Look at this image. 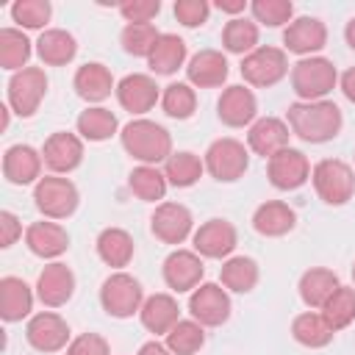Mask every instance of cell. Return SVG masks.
<instances>
[{"label": "cell", "instance_id": "44dd1931", "mask_svg": "<svg viewBox=\"0 0 355 355\" xmlns=\"http://www.w3.org/2000/svg\"><path fill=\"white\" fill-rule=\"evenodd\" d=\"M25 247L36 258L55 261L58 255H64L69 250V233L64 225H58L53 219H39L25 227Z\"/></svg>", "mask_w": 355, "mask_h": 355}, {"label": "cell", "instance_id": "681fc988", "mask_svg": "<svg viewBox=\"0 0 355 355\" xmlns=\"http://www.w3.org/2000/svg\"><path fill=\"white\" fill-rule=\"evenodd\" d=\"M17 239H22V222L17 214L11 211H0V247L8 250L11 244H17Z\"/></svg>", "mask_w": 355, "mask_h": 355}, {"label": "cell", "instance_id": "603a6c76", "mask_svg": "<svg viewBox=\"0 0 355 355\" xmlns=\"http://www.w3.org/2000/svg\"><path fill=\"white\" fill-rule=\"evenodd\" d=\"M227 75H230V64L222 50L205 47L194 53L186 64V83H191L194 89H216L227 80Z\"/></svg>", "mask_w": 355, "mask_h": 355}, {"label": "cell", "instance_id": "7402d4cb", "mask_svg": "<svg viewBox=\"0 0 355 355\" xmlns=\"http://www.w3.org/2000/svg\"><path fill=\"white\" fill-rule=\"evenodd\" d=\"M72 294H75V275H72V269L67 263L53 261V263H47L39 272V277H36V297H39L42 305L61 308V305H67L72 300Z\"/></svg>", "mask_w": 355, "mask_h": 355}, {"label": "cell", "instance_id": "db71d44e", "mask_svg": "<svg viewBox=\"0 0 355 355\" xmlns=\"http://www.w3.org/2000/svg\"><path fill=\"white\" fill-rule=\"evenodd\" d=\"M344 39H347V44L355 50V17H352V19L344 25Z\"/></svg>", "mask_w": 355, "mask_h": 355}, {"label": "cell", "instance_id": "11a10c76", "mask_svg": "<svg viewBox=\"0 0 355 355\" xmlns=\"http://www.w3.org/2000/svg\"><path fill=\"white\" fill-rule=\"evenodd\" d=\"M352 280H355V263H352Z\"/></svg>", "mask_w": 355, "mask_h": 355}, {"label": "cell", "instance_id": "30bf717a", "mask_svg": "<svg viewBox=\"0 0 355 355\" xmlns=\"http://www.w3.org/2000/svg\"><path fill=\"white\" fill-rule=\"evenodd\" d=\"M230 311H233L230 294L219 283H200L189 294V313L202 327H219V324H225L230 319Z\"/></svg>", "mask_w": 355, "mask_h": 355}, {"label": "cell", "instance_id": "f907efd6", "mask_svg": "<svg viewBox=\"0 0 355 355\" xmlns=\"http://www.w3.org/2000/svg\"><path fill=\"white\" fill-rule=\"evenodd\" d=\"M338 89H341V94L355 105V67H349V69L341 72V78H338Z\"/></svg>", "mask_w": 355, "mask_h": 355}, {"label": "cell", "instance_id": "7c38bea8", "mask_svg": "<svg viewBox=\"0 0 355 355\" xmlns=\"http://www.w3.org/2000/svg\"><path fill=\"white\" fill-rule=\"evenodd\" d=\"M191 244H194V252L200 258H214V261H227L239 244V233L233 227V222L227 219H208L202 222L194 236H191Z\"/></svg>", "mask_w": 355, "mask_h": 355}, {"label": "cell", "instance_id": "3957f363", "mask_svg": "<svg viewBox=\"0 0 355 355\" xmlns=\"http://www.w3.org/2000/svg\"><path fill=\"white\" fill-rule=\"evenodd\" d=\"M336 86H338L336 64L324 55H308L291 67V89L302 103L327 100V94Z\"/></svg>", "mask_w": 355, "mask_h": 355}, {"label": "cell", "instance_id": "b9f144b4", "mask_svg": "<svg viewBox=\"0 0 355 355\" xmlns=\"http://www.w3.org/2000/svg\"><path fill=\"white\" fill-rule=\"evenodd\" d=\"M161 108L172 119H189L197 111L194 86L186 83V80H175V83L164 86V92H161Z\"/></svg>", "mask_w": 355, "mask_h": 355}, {"label": "cell", "instance_id": "d4e9b609", "mask_svg": "<svg viewBox=\"0 0 355 355\" xmlns=\"http://www.w3.org/2000/svg\"><path fill=\"white\" fill-rule=\"evenodd\" d=\"M72 89L86 103H103V100L111 97V92H116V83H114V75H111V69L105 64L86 61L83 67L75 69Z\"/></svg>", "mask_w": 355, "mask_h": 355}, {"label": "cell", "instance_id": "4dcf8cb0", "mask_svg": "<svg viewBox=\"0 0 355 355\" xmlns=\"http://www.w3.org/2000/svg\"><path fill=\"white\" fill-rule=\"evenodd\" d=\"M36 55L47 67H64L78 55V39L64 28H47L36 39Z\"/></svg>", "mask_w": 355, "mask_h": 355}, {"label": "cell", "instance_id": "6da1fadb", "mask_svg": "<svg viewBox=\"0 0 355 355\" xmlns=\"http://www.w3.org/2000/svg\"><path fill=\"white\" fill-rule=\"evenodd\" d=\"M286 125L291 128V136L308 144H324L341 133L344 114L333 100H316V103L297 100L286 108Z\"/></svg>", "mask_w": 355, "mask_h": 355}, {"label": "cell", "instance_id": "4fadbf2b", "mask_svg": "<svg viewBox=\"0 0 355 355\" xmlns=\"http://www.w3.org/2000/svg\"><path fill=\"white\" fill-rule=\"evenodd\" d=\"M266 178L280 191H294L311 180V161L302 150L286 147L266 161Z\"/></svg>", "mask_w": 355, "mask_h": 355}, {"label": "cell", "instance_id": "60d3db41", "mask_svg": "<svg viewBox=\"0 0 355 355\" xmlns=\"http://www.w3.org/2000/svg\"><path fill=\"white\" fill-rule=\"evenodd\" d=\"M164 344L172 349V355H197L205 347V327L194 319H180L166 333Z\"/></svg>", "mask_w": 355, "mask_h": 355}, {"label": "cell", "instance_id": "836d02e7", "mask_svg": "<svg viewBox=\"0 0 355 355\" xmlns=\"http://www.w3.org/2000/svg\"><path fill=\"white\" fill-rule=\"evenodd\" d=\"M258 275H261L258 263L250 255H230L227 261H222V269H219L222 286L236 294H250L258 286Z\"/></svg>", "mask_w": 355, "mask_h": 355}, {"label": "cell", "instance_id": "d590c367", "mask_svg": "<svg viewBox=\"0 0 355 355\" xmlns=\"http://www.w3.org/2000/svg\"><path fill=\"white\" fill-rule=\"evenodd\" d=\"M258 22L247 17H230L222 28V47L233 55H250L258 47Z\"/></svg>", "mask_w": 355, "mask_h": 355}, {"label": "cell", "instance_id": "8fae6325", "mask_svg": "<svg viewBox=\"0 0 355 355\" xmlns=\"http://www.w3.org/2000/svg\"><path fill=\"white\" fill-rule=\"evenodd\" d=\"M150 230L161 244H183L194 236V216L183 202H158L150 216Z\"/></svg>", "mask_w": 355, "mask_h": 355}, {"label": "cell", "instance_id": "83f0119b", "mask_svg": "<svg viewBox=\"0 0 355 355\" xmlns=\"http://www.w3.org/2000/svg\"><path fill=\"white\" fill-rule=\"evenodd\" d=\"M297 225V214L294 208H288V202L280 200H266L255 208L252 214V227L255 233L266 236V239H280L286 233H291Z\"/></svg>", "mask_w": 355, "mask_h": 355}, {"label": "cell", "instance_id": "f1b7e54d", "mask_svg": "<svg viewBox=\"0 0 355 355\" xmlns=\"http://www.w3.org/2000/svg\"><path fill=\"white\" fill-rule=\"evenodd\" d=\"M33 311V288L14 275L0 277V316L3 322H22Z\"/></svg>", "mask_w": 355, "mask_h": 355}, {"label": "cell", "instance_id": "8d00e7d4", "mask_svg": "<svg viewBox=\"0 0 355 355\" xmlns=\"http://www.w3.org/2000/svg\"><path fill=\"white\" fill-rule=\"evenodd\" d=\"M75 128H78V136L86 141H105L119 130V122H116L114 111H108L103 105H89L86 111L78 114Z\"/></svg>", "mask_w": 355, "mask_h": 355}, {"label": "cell", "instance_id": "9a60e30c", "mask_svg": "<svg viewBox=\"0 0 355 355\" xmlns=\"http://www.w3.org/2000/svg\"><path fill=\"white\" fill-rule=\"evenodd\" d=\"M25 338L36 352H58L69 347V324L55 311H39L28 319Z\"/></svg>", "mask_w": 355, "mask_h": 355}, {"label": "cell", "instance_id": "277c9868", "mask_svg": "<svg viewBox=\"0 0 355 355\" xmlns=\"http://www.w3.org/2000/svg\"><path fill=\"white\" fill-rule=\"evenodd\" d=\"M33 205L44 219H69L78 205H80V194L78 186L69 178L61 175H44L36 186H33Z\"/></svg>", "mask_w": 355, "mask_h": 355}, {"label": "cell", "instance_id": "7dc6e473", "mask_svg": "<svg viewBox=\"0 0 355 355\" xmlns=\"http://www.w3.org/2000/svg\"><path fill=\"white\" fill-rule=\"evenodd\" d=\"M116 8L125 22H153L161 11V0H125Z\"/></svg>", "mask_w": 355, "mask_h": 355}, {"label": "cell", "instance_id": "bcb514c9", "mask_svg": "<svg viewBox=\"0 0 355 355\" xmlns=\"http://www.w3.org/2000/svg\"><path fill=\"white\" fill-rule=\"evenodd\" d=\"M172 11H175V19L186 28H200L211 17V6L205 0H175Z\"/></svg>", "mask_w": 355, "mask_h": 355}, {"label": "cell", "instance_id": "e575fe53", "mask_svg": "<svg viewBox=\"0 0 355 355\" xmlns=\"http://www.w3.org/2000/svg\"><path fill=\"white\" fill-rule=\"evenodd\" d=\"M202 172H205V164H202V158H200L197 153H191V150H178V153H172V155L164 161V178H166V183L175 186V189H189V186H194V183L202 178Z\"/></svg>", "mask_w": 355, "mask_h": 355}, {"label": "cell", "instance_id": "f5cc1de1", "mask_svg": "<svg viewBox=\"0 0 355 355\" xmlns=\"http://www.w3.org/2000/svg\"><path fill=\"white\" fill-rule=\"evenodd\" d=\"M136 355H172V349H169L166 344H161V341L153 338V341H144Z\"/></svg>", "mask_w": 355, "mask_h": 355}, {"label": "cell", "instance_id": "4316f807", "mask_svg": "<svg viewBox=\"0 0 355 355\" xmlns=\"http://www.w3.org/2000/svg\"><path fill=\"white\" fill-rule=\"evenodd\" d=\"M139 319L144 324V330H150L153 336H166L178 322H180V308L178 300L172 294H150L139 311Z\"/></svg>", "mask_w": 355, "mask_h": 355}, {"label": "cell", "instance_id": "d6a6232c", "mask_svg": "<svg viewBox=\"0 0 355 355\" xmlns=\"http://www.w3.org/2000/svg\"><path fill=\"white\" fill-rule=\"evenodd\" d=\"M336 330L324 322V316L319 311H305V313H297L294 322H291V338L308 349H322L333 341Z\"/></svg>", "mask_w": 355, "mask_h": 355}, {"label": "cell", "instance_id": "7a4b0ae2", "mask_svg": "<svg viewBox=\"0 0 355 355\" xmlns=\"http://www.w3.org/2000/svg\"><path fill=\"white\" fill-rule=\"evenodd\" d=\"M119 141L130 158H136L139 164H147V166H158L172 155L169 130L153 119H144V116L130 119L119 130Z\"/></svg>", "mask_w": 355, "mask_h": 355}, {"label": "cell", "instance_id": "c3c4849f", "mask_svg": "<svg viewBox=\"0 0 355 355\" xmlns=\"http://www.w3.org/2000/svg\"><path fill=\"white\" fill-rule=\"evenodd\" d=\"M67 355H111V347L100 333H80L69 341Z\"/></svg>", "mask_w": 355, "mask_h": 355}, {"label": "cell", "instance_id": "8992f818", "mask_svg": "<svg viewBox=\"0 0 355 355\" xmlns=\"http://www.w3.org/2000/svg\"><path fill=\"white\" fill-rule=\"evenodd\" d=\"M311 180L324 205H347L355 194V169L341 158H322L311 169Z\"/></svg>", "mask_w": 355, "mask_h": 355}, {"label": "cell", "instance_id": "5bb4252c", "mask_svg": "<svg viewBox=\"0 0 355 355\" xmlns=\"http://www.w3.org/2000/svg\"><path fill=\"white\" fill-rule=\"evenodd\" d=\"M161 275L175 294H186V291L191 294L205 277V263L194 250H172L164 258Z\"/></svg>", "mask_w": 355, "mask_h": 355}, {"label": "cell", "instance_id": "1f68e13d", "mask_svg": "<svg viewBox=\"0 0 355 355\" xmlns=\"http://www.w3.org/2000/svg\"><path fill=\"white\" fill-rule=\"evenodd\" d=\"M186 55H189V47L178 33H161V39L155 42L147 58V67L153 75H175L186 64Z\"/></svg>", "mask_w": 355, "mask_h": 355}, {"label": "cell", "instance_id": "d6986e66", "mask_svg": "<svg viewBox=\"0 0 355 355\" xmlns=\"http://www.w3.org/2000/svg\"><path fill=\"white\" fill-rule=\"evenodd\" d=\"M283 44L300 58L316 55L327 44V25L319 17H294L283 28Z\"/></svg>", "mask_w": 355, "mask_h": 355}, {"label": "cell", "instance_id": "e0dca14e", "mask_svg": "<svg viewBox=\"0 0 355 355\" xmlns=\"http://www.w3.org/2000/svg\"><path fill=\"white\" fill-rule=\"evenodd\" d=\"M216 116L227 128H247V125H252L255 116H258L255 92L250 86H244V83H233V86L222 89V94L216 100Z\"/></svg>", "mask_w": 355, "mask_h": 355}, {"label": "cell", "instance_id": "ffe728a7", "mask_svg": "<svg viewBox=\"0 0 355 355\" xmlns=\"http://www.w3.org/2000/svg\"><path fill=\"white\" fill-rule=\"evenodd\" d=\"M42 150L31 144H11L3 153V178L14 186H36L42 180Z\"/></svg>", "mask_w": 355, "mask_h": 355}, {"label": "cell", "instance_id": "f546056e", "mask_svg": "<svg viewBox=\"0 0 355 355\" xmlns=\"http://www.w3.org/2000/svg\"><path fill=\"white\" fill-rule=\"evenodd\" d=\"M338 275L333 269H324V266H311L302 272L300 277V300L311 308V311H322V305L336 294L338 288Z\"/></svg>", "mask_w": 355, "mask_h": 355}, {"label": "cell", "instance_id": "2e32d148", "mask_svg": "<svg viewBox=\"0 0 355 355\" xmlns=\"http://www.w3.org/2000/svg\"><path fill=\"white\" fill-rule=\"evenodd\" d=\"M116 100L125 111H130L136 119L147 111L155 108V103H161V89L155 83L153 75H144V72H133V75H125L119 83H116Z\"/></svg>", "mask_w": 355, "mask_h": 355}, {"label": "cell", "instance_id": "484cf974", "mask_svg": "<svg viewBox=\"0 0 355 355\" xmlns=\"http://www.w3.org/2000/svg\"><path fill=\"white\" fill-rule=\"evenodd\" d=\"M94 250L100 255V261L116 272H122L130 261H133V252H136V244H133V236L122 227H103L97 233V241H94Z\"/></svg>", "mask_w": 355, "mask_h": 355}, {"label": "cell", "instance_id": "816d5d0a", "mask_svg": "<svg viewBox=\"0 0 355 355\" xmlns=\"http://www.w3.org/2000/svg\"><path fill=\"white\" fill-rule=\"evenodd\" d=\"M219 11H225V14H233V17H239L241 11H247L250 6H247V0H216L214 3Z\"/></svg>", "mask_w": 355, "mask_h": 355}, {"label": "cell", "instance_id": "ab89813d", "mask_svg": "<svg viewBox=\"0 0 355 355\" xmlns=\"http://www.w3.org/2000/svg\"><path fill=\"white\" fill-rule=\"evenodd\" d=\"M158 39H161V33L153 22H125V28L119 33L122 50L128 55H136V58H150Z\"/></svg>", "mask_w": 355, "mask_h": 355}, {"label": "cell", "instance_id": "5b68a950", "mask_svg": "<svg viewBox=\"0 0 355 355\" xmlns=\"http://www.w3.org/2000/svg\"><path fill=\"white\" fill-rule=\"evenodd\" d=\"M202 164H205V172L214 180L236 183L250 169V147H244V141H239L233 136H222V139L208 144V150L202 155Z\"/></svg>", "mask_w": 355, "mask_h": 355}, {"label": "cell", "instance_id": "9c48e42d", "mask_svg": "<svg viewBox=\"0 0 355 355\" xmlns=\"http://www.w3.org/2000/svg\"><path fill=\"white\" fill-rule=\"evenodd\" d=\"M44 94H47V75L42 67H25L8 78V108L22 119L39 111Z\"/></svg>", "mask_w": 355, "mask_h": 355}, {"label": "cell", "instance_id": "ba28073f", "mask_svg": "<svg viewBox=\"0 0 355 355\" xmlns=\"http://www.w3.org/2000/svg\"><path fill=\"white\" fill-rule=\"evenodd\" d=\"M239 72H241V78H244L247 86L269 89V86L280 83V80L288 75V55H286V50H280V47L258 44L250 55L241 58Z\"/></svg>", "mask_w": 355, "mask_h": 355}, {"label": "cell", "instance_id": "74e56055", "mask_svg": "<svg viewBox=\"0 0 355 355\" xmlns=\"http://www.w3.org/2000/svg\"><path fill=\"white\" fill-rule=\"evenodd\" d=\"M31 53H33V44L22 28H3L0 31V67L3 69H8V72L25 69Z\"/></svg>", "mask_w": 355, "mask_h": 355}, {"label": "cell", "instance_id": "cb8c5ba5", "mask_svg": "<svg viewBox=\"0 0 355 355\" xmlns=\"http://www.w3.org/2000/svg\"><path fill=\"white\" fill-rule=\"evenodd\" d=\"M288 139H291V128L277 116H261L247 130V147L266 161L277 155L280 150H286Z\"/></svg>", "mask_w": 355, "mask_h": 355}, {"label": "cell", "instance_id": "ac0fdd59", "mask_svg": "<svg viewBox=\"0 0 355 355\" xmlns=\"http://www.w3.org/2000/svg\"><path fill=\"white\" fill-rule=\"evenodd\" d=\"M42 158L44 166L53 175H69L80 166L83 161V139L78 133H67V130H55L44 139L42 147Z\"/></svg>", "mask_w": 355, "mask_h": 355}, {"label": "cell", "instance_id": "52a82bcc", "mask_svg": "<svg viewBox=\"0 0 355 355\" xmlns=\"http://www.w3.org/2000/svg\"><path fill=\"white\" fill-rule=\"evenodd\" d=\"M141 283L128 272H111L100 286V305L114 319H130L144 305Z\"/></svg>", "mask_w": 355, "mask_h": 355}, {"label": "cell", "instance_id": "f6af8a7d", "mask_svg": "<svg viewBox=\"0 0 355 355\" xmlns=\"http://www.w3.org/2000/svg\"><path fill=\"white\" fill-rule=\"evenodd\" d=\"M252 19L266 28H280L294 19V3L291 0H252L250 3Z\"/></svg>", "mask_w": 355, "mask_h": 355}, {"label": "cell", "instance_id": "7bdbcfd3", "mask_svg": "<svg viewBox=\"0 0 355 355\" xmlns=\"http://www.w3.org/2000/svg\"><path fill=\"white\" fill-rule=\"evenodd\" d=\"M324 316V322L338 333L344 327H349L355 322V288L352 286H338L336 294L322 305L319 311Z\"/></svg>", "mask_w": 355, "mask_h": 355}, {"label": "cell", "instance_id": "ee69618b", "mask_svg": "<svg viewBox=\"0 0 355 355\" xmlns=\"http://www.w3.org/2000/svg\"><path fill=\"white\" fill-rule=\"evenodd\" d=\"M50 17H53L50 0H17V3L11 6V19H14L19 28H25V31H39V28H44V25L50 22ZM44 31H47V28H44Z\"/></svg>", "mask_w": 355, "mask_h": 355}, {"label": "cell", "instance_id": "f35d334b", "mask_svg": "<svg viewBox=\"0 0 355 355\" xmlns=\"http://www.w3.org/2000/svg\"><path fill=\"white\" fill-rule=\"evenodd\" d=\"M166 178H164V169L158 166H147V164H139L130 169L128 175V189L133 191V197H139L141 202H158L164 200L166 194Z\"/></svg>", "mask_w": 355, "mask_h": 355}]
</instances>
